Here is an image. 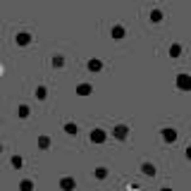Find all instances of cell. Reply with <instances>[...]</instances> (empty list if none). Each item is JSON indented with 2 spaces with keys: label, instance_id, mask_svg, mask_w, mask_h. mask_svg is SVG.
Here are the masks:
<instances>
[{
  "label": "cell",
  "instance_id": "1",
  "mask_svg": "<svg viewBox=\"0 0 191 191\" xmlns=\"http://www.w3.org/2000/svg\"><path fill=\"white\" fill-rule=\"evenodd\" d=\"M177 89H184V91L191 89V77L189 74H179V77H177Z\"/></svg>",
  "mask_w": 191,
  "mask_h": 191
},
{
  "label": "cell",
  "instance_id": "2",
  "mask_svg": "<svg viewBox=\"0 0 191 191\" xmlns=\"http://www.w3.org/2000/svg\"><path fill=\"white\" fill-rule=\"evenodd\" d=\"M91 139L96 141V143H100V141H105V131H100V129H96V131L91 134Z\"/></svg>",
  "mask_w": 191,
  "mask_h": 191
},
{
  "label": "cell",
  "instance_id": "3",
  "mask_svg": "<svg viewBox=\"0 0 191 191\" xmlns=\"http://www.w3.org/2000/svg\"><path fill=\"white\" fill-rule=\"evenodd\" d=\"M163 136L167 139V141H174V139H177V131H174V129H163Z\"/></svg>",
  "mask_w": 191,
  "mask_h": 191
},
{
  "label": "cell",
  "instance_id": "4",
  "mask_svg": "<svg viewBox=\"0 0 191 191\" xmlns=\"http://www.w3.org/2000/svg\"><path fill=\"white\" fill-rule=\"evenodd\" d=\"M127 134H129L127 127H117V129H115V136H117V139H127Z\"/></svg>",
  "mask_w": 191,
  "mask_h": 191
},
{
  "label": "cell",
  "instance_id": "5",
  "mask_svg": "<svg viewBox=\"0 0 191 191\" xmlns=\"http://www.w3.org/2000/svg\"><path fill=\"white\" fill-rule=\"evenodd\" d=\"M60 186H62V189H74V179H67V177H64L62 182H60Z\"/></svg>",
  "mask_w": 191,
  "mask_h": 191
},
{
  "label": "cell",
  "instance_id": "6",
  "mask_svg": "<svg viewBox=\"0 0 191 191\" xmlns=\"http://www.w3.org/2000/svg\"><path fill=\"white\" fill-rule=\"evenodd\" d=\"M77 91L81 93V96H89V93H91V86H89V84H81V86H79Z\"/></svg>",
  "mask_w": 191,
  "mask_h": 191
},
{
  "label": "cell",
  "instance_id": "7",
  "mask_svg": "<svg viewBox=\"0 0 191 191\" xmlns=\"http://www.w3.org/2000/svg\"><path fill=\"white\" fill-rule=\"evenodd\" d=\"M112 36H115V38L119 41V38L124 36V29H122V27H115V29H112Z\"/></svg>",
  "mask_w": 191,
  "mask_h": 191
},
{
  "label": "cell",
  "instance_id": "8",
  "mask_svg": "<svg viewBox=\"0 0 191 191\" xmlns=\"http://www.w3.org/2000/svg\"><path fill=\"white\" fill-rule=\"evenodd\" d=\"M151 19H153V22H160V19H163V12H160V10H153Z\"/></svg>",
  "mask_w": 191,
  "mask_h": 191
},
{
  "label": "cell",
  "instance_id": "9",
  "mask_svg": "<svg viewBox=\"0 0 191 191\" xmlns=\"http://www.w3.org/2000/svg\"><path fill=\"white\" fill-rule=\"evenodd\" d=\"M89 69L98 72V69H100V62H98V60H91V62H89Z\"/></svg>",
  "mask_w": 191,
  "mask_h": 191
},
{
  "label": "cell",
  "instance_id": "10",
  "mask_svg": "<svg viewBox=\"0 0 191 191\" xmlns=\"http://www.w3.org/2000/svg\"><path fill=\"white\" fill-rule=\"evenodd\" d=\"M64 131L67 134H77V124H64Z\"/></svg>",
  "mask_w": 191,
  "mask_h": 191
},
{
  "label": "cell",
  "instance_id": "11",
  "mask_svg": "<svg viewBox=\"0 0 191 191\" xmlns=\"http://www.w3.org/2000/svg\"><path fill=\"white\" fill-rule=\"evenodd\" d=\"M143 172H146V174H155V170H153V165H143Z\"/></svg>",
  "mask_w": 191,
  "mask_h": 191
},
{
  "label": "cell",
  "instance_id": "12",
  "mask_svg": "<svg viewBox=\"0 0 191 191\" xmlns=\"http://www.w3.org/2000/svg\"><path fill=\"white\" fill-rule=\"evenodd\" d=\"M105 174H108V172H105V167H98V170H96V177H100V179H103Z\"/></svg>",
  "mask_w": 191,
  "mask_h": 191
},
{
  "label": "cell",
  "instance_id": "13",
  "mask_svg": "<svg viewBox=\"0 0 191 191\" xmlns=\"http://www.w3.org/2000/svg\"><path fill=\"white\" fill-rule=\"evenodd\" d=\"M170 53H172V55H174V57H177V55L182 53V48H179V46H172V50H170Z\"/></svg>",
  "mask_w": 191,
  "mask_h": 191
},
{
  "label": "cell",
  "instance_id": "14",
  "mask_svg": "<svg viewBox=\"0 0 191 191\" xmlns=\"http://www.w3.org/2000/svg\"><path fill=\"white\" fill-rule=\"evenodd\" d=\"M29 189H31V184H29V182H22V191H29Z\"/></svg>",
  "mask_w": 191,
  "mask_h": 191
},
{
  "label": "cell",
  "instance_id": "15",
  "mask_svg": "<svg viewBox=\"0 0 191 191\" xmlns=\"http://www.w3.org/2000/svg\"><path fill=\"white\" fill-rule=\"evenodd\" d=\"M186 158H189V160H191V148H186Z\"/></svg>",
  "mask_w": 191,
  "mask_h": 191
},
{
  "label": "cell",
  "instance_id": "16",
  "mask_svg": "<svg viewBox=\"0 0 191 191\" xmlns=\"http://www.w3.org/2000/svg\"><path fill=\"white\" fill-rule=\"evenodd\" d=\"M160 191H172V189H160Z\"/></svg>",
  "mask_w": 191,
  "mask_h": 191
}]
</instances>
